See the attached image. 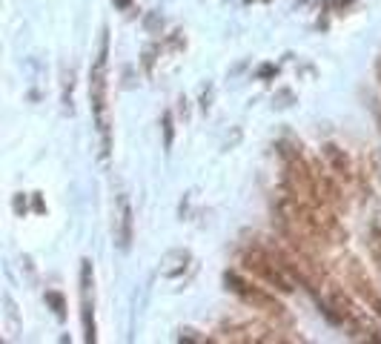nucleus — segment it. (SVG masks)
Listing matches in <instances>:
<instances>
[{
	"instance_id": "obj_1",
	"label": "nucleus",
	"mask_w": 381,
	"mask_h": 344,
	"mask_svg": "<svg viewBox=\"0 0 381 344\" xmlns=\"http://www.w3.org/2000/svg\"><path fill=\"white\" fill-rule=\"evenodd\" d=\"M89 106L92 121L101 138V158L106 161L112 152V118H109V29H101L98 55L89 69Z\"/></svg>"
},
{
	"instance_id": "obj_16",
	"label": "nucleus",
	"mask_w": 381,
	"mask_h": 344,
	"mask_svg": "<svg viewBox=\"0 0 381 344\" xmlns=\"http://www.w3.org/2000/svg\"><path fill=\"white\" fill-rule=\"evenodd\" d=\"M112 4H115L118 9H129V6H132V0H112Z\"/></svg>"
},
{
	"instance_id": "obj_2",
	"label": "nucleus",
	"mask_w": 381,
	"mask_h": 344,
	"mask_svg": "<svg viewBox=\"0 0 381 344\" xmlns=\"http://www.w3.org/2000/svg\"><path fill=\"white\" fill-rule=\"evenodd\" d=\"M238 261H241V267L247 272H253L255 279H261L264 284L275 287L278 293H284V296L295 293L298 282L292 279V272L287 270V264L281 261V255H278L275 247H267V244H258V241L255 244H247L241 250Z\"/></svg>"
},
{
	"instance_id": "obj_12",
	"label": "nucleus",
	"mask_w": 381,
	"mask_h": 344,
	"mask_svg": "<svg viewBox=\"0 0 381 344\" xmlns=\"http://www.w3.org/2000/svg\"><path fill=\"white\" fill-rule=\"evenodd\" d=\"M367 247H370L372 258L381 264V227H378V224H372V227H370V235H367Z\"/></svg>"
},
{
	"instance_id": "obj_18",
	"label": "nucleus",
	"mask_w": 381,
	"mask_h": 344,
	"mask_svg": "<svg viewBox=\"0 0 381 344\" xmlns=\"http://www.w3.org/2000/svg\"><path fill=\"white\" fill-rule=\"evenodd\" d=\"M375 69H378V81H381V60H378V66H375Z\"/></svg>"
},
{
	"instance_id": "obj_5",
	"label": "nucleus",
	"mask_w": 381,
	"mask_h": 344,
	"mask_svg": "<svg viewBox=\"0 0 381 344\" xmlns=\"http://www.w3.org/2000/svg\"><path fill=\"white\" fill-rule=\"evenodd\" d=\"M81 324H84V341H98V324H95V270L92 261H81Z\"/></svg>"
},
{
	"instance_id": "obj_14",
	"label": "nucleus",
	"mask_w": 381,
	"mask_h": 344,
	"mask_svg": "<svg viewBox=\"0 0 381 344\" xmlns=\"http://www.w3.org/2000/svg\"><path fill=\"white\" fill-rule=\"evenodd\" d=\"M178 338H181V341H184V338H187V341H206V335H195V330H189V327H184Z\"/></svg>"
},
{
	"instance_id": "obj_4",
	"label": "nucleus",
	"mask_w": 381,
	"mask_h": 344,
	"mask_svg": "<svg viewBox=\"0 0 381 344\" xmlns=\"http://www.w3.org/2000/svg\"><path fill=\"white\" fill-rule=\"evenodd\" d=\"M344 279H347V284L353 287V293L361 299V304L381 321V290L375 287V282L367 275V270L361 267V261L358 258H353V255H347L344 261Z\"/></svg>"
},
{
	"instance_id": "obj_10",
	"label": "nucleus",
	"mask_w": 381,
	"mask_h": 344,
	"mask_svg": "<svg viewBox=\"0 0 381 344\" xmlns=\"http://www.w3.org/2000/svg\"><path fill=\"white\" fill-rule=\"evenodd\" d=\"M161 132H164V150L170 152L172 144H175V121H172V112L170 109L161 115Z\"/></svg>"
},
{
	"instance_id": "obj_11",
	"label": "nucleus",
	"mask_w": 381,
	"mask_h": 344,
	"mask_svg": "<svg viewBox=\"0 0 381 344\" xmlns=\"http://www.w3.org/2000/svg\"><path fill=\"white\" fill-rule=\"evenodd\" d=\"M46 304L52 307V313H55V318H57V321H63V318H66V299H63L57 290H46Z\"/></svg>"
},
{
	"instance_id": "obj_8",
	"label": "nucleus",
	"mask_w": 381,
	"mask_h": 344,
	"mask_svg": "<svg viewBox=\"0 0 381 344\" xmlns=\"http://www.w3.org/2000/svg\"><path fill=\"white\" fill-rule=\"evenodd\" d=\"M112 235H115V247L121 253L132 250V241H135V213H132V201H129L126 192H118V198H115Z\"/></svg>"
},
{
	"instance_id": "obj_6",
	"label": "nucleus",
	"mask_w": 381,
	"mask_h": 344,
	"mask_svg": "<svg viewBox=\"0 0 381 344\" xmlns=\"http://www.w3.org/2000/svg\"><path fill=\"white\" fill-rule=\"evenodd\" d=\"M321 155H324V164L333 170V175L341 181L344 189H358V187H364V172L350 161V155H347L338 144H324V147H321Z\"/></svg>"
},
{
	"instance_id": "obj_3",
	"label": "nucleus",
	"mask_w": 381,
	"mask_h": 344,
	"mask_svg": "<svg viewBox=\"0 0 381 344\" xmlns=\"http://www.w3.org/2000/svg\"><path fill=\"white\" fill-rule=\"evenodd\" d=\"M223 287L230 290L241 304H247L250 310H255V313H261V316H267V318H272L275 324H284V327H289L292 324V316H289V310L272 296V293H267L264 287H258L255 282H250V279H244V275L238 272V270H226L223 272Z\"/></svg>"
},
{
	"instance_id": "obj_9",
	"label": "nucleus",
	"mask_w": 381,
	"mask_h": 344,
	"mask_svg": "<svg viewBox=\"0 0 381 344\" xmlns=\"http://www.w3.org/2000/svg\"><path fill=\"white\" fill-rule=\"evenodd\" d=\"M192 270H195V261H192L189 250H172L161 261V275L164 279H181V275H187Z\"/></svg>"
},
{
	"instance_id": "obj_17",
	"label": "nucleus",
	"mask_w": 381,
	"mask_h": 344,
	"mask_svg": "<svg viewBox=\"0 0 381 344\" xmlns=\"http://www.w3.org/2000/svg\"><path fill=\"white\" fill-rule=\"evenodd\" d=\"M375 123H378V132H381V109L375 106Z\"/></svg>"
},
{
	"instance_id": "obj_13",
	"label": "nucleus",
	"mask_w": 381,
	"mask_h": 344,
	"mask_svg": "<svg viewBox=\"0 0 381 344\" xmlns=\"http://www.w3.org/2000/svg\"><path fill=\"white\" fill-rule=\"evenodd\" d=\"M74 75H72V69H69V72H66V69H63V109L66 112H72V81Z\"/></svg>"
},
{
	"instance_id": "obj_7",
	"label": "nucleus",
	"mask_w": 381,
	"mask_h": 344,
	"mask_svg": "<svg viewBox=\"0 0 381 344\" xmlns=\"http://www.w3.org/2000/svg\"><path fill=\"white\" fill-rule=\"evenodd\" d=\"M218 333H221L218 335L221 341H244V344H250V341H284L287 338L278 333V324L267 327V324H253V321H226V324H221Z\"/></svg>"
},
{
	"instance_id": "obj_15",
	"label": "nucleus",
	"mask_w": 381,
	"mask_h": 344,
	"mask_svg": "<svg viewBox=\"0 0 381 344\" xmlns=\"http://www.w3.org/2000/svg\"><path fill=\"white\" fill-rule=\"evenodd\" d=\"M272 72H275V66H270V63H267V66H261V69H258V75H261V78H270V75H272Z\"/></svg>"
}]
</instances>
